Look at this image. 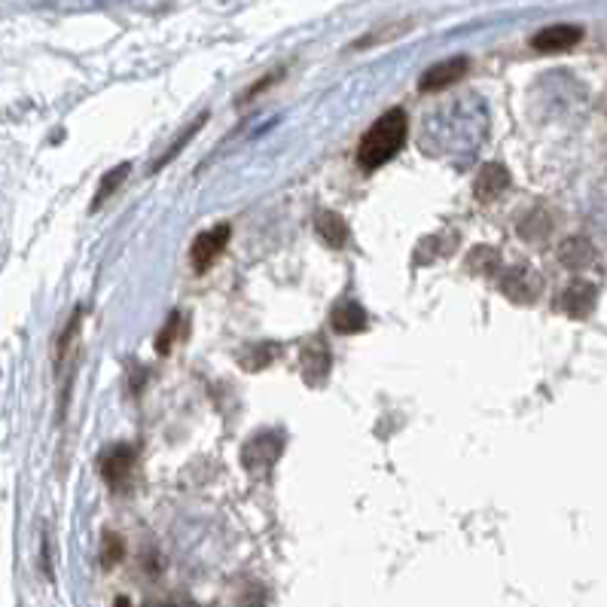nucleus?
<instances>
[{
  "mask_svg": "<svg viewBox=\"0 0 607 607\" xmlns=\"http://www.w3.org/2000/svg\"><path fill=\"white\" fill-rule=\"evenodd\" d=\"M406 132H409V123H406V113H403L401 108L382 113V116L367 128V135L360 138L358 166L363 168V171H375V168L387 166V162L403 150Z\"/></svg>",
  "mask_w": 607,
  "mask_h": 607,
  "instance_id": "f257e3e1",
  "label": "nucleus"
},
{
  "mask_svg": "<svg viewBox=\"0 0 607 607\" xmlns=\"http://www.w3.org/2000/svg\"><path fill=\"white\" fill-rule=\"evenodd\" d=\"M229 238H233L229 223H221V226H214V229L199 235L193 241V248H190V260H193L195 272H207L214 262L221 260L223 250L229 245Z\"/></svg>",
  "mask_w": 607,
  "mask_h": 607,
  "instance_id": "f03ea898",
  "label": "nucleus"
},
{
  "mask_svg": "<svg viewBox=\"0 0 607 607\" xmlns=\"http://www.w3.org/2000/svg\"><path fill=\"white\" fill-rule=\"evenodd\" d=\"M135 449L132 446H111L104 456H101V476H104V483L111 485L113 492H123L128 480H132V470H135Z\"/></svg>",
  "mask_w": 607,
  "mask_h": 607,
  "instance_id": "7ed1b4c3",
  "label": "nucleus"
},
{
  "mask_svg": "<svg viewBox=\"0 0 607 607\" xmlns=\"http://www.w3.org/2000/svg\"><path fill=\"white\" fill-rule=\"evenodd\" d=\"M468 70H470V58L464 56L440 61V65H434L430 70H425V77L418 80V89H421V92H442V89L456 86Z\"/></svg>",
  "mask_w": 607,
  "mask_h": 607,
  "instance_id": "20e7f679",
  "label": "nucleus"
},
{
  "mask_svg": "<svg viewBox=\"0 0 607 607\" xmlns=\"http://www.w3.org/2000/svg\"><path fill=\"white\" fill-rule=\"evenodd\" d=\"M580 41H583V31H580L577 25H550V29L538 31V34L531 37V46H535L538 53L555 56V53L574 49Z\"/></svg>",
  "mask_w": 607,
  "mask_h": 607,
  "instance_id": "39448f33",
  "label": "nucleus"
},
{
  "mask_svg": "<svg viewBox=\"0 0 607 607\" xmlns=\"http://www.w3.org/2000/svg\"><path fill=\"white\" fill-rule=\"evenodd\" d=\"M555 308L567 315V318H589L595 308V288L586 281H574L571 288L562 290V296L555 300Z\"/></svg>",
  "mask_w": 607,
  "mask_h": 607,
  "instance_id": "423d86ee",
  "label": "nucleus"
},
{
  "mask_svg": "<svg viewBox=\"0 0 607 607\" xmlns=\"http://www.w3.org/2000/svg\"><path fill=\"white\" fill-rule=\"evenodd\" d=\"M281 449H284V442L278 434H257L254 440H248L245 446V468L248 470H266L272 468L281 456Z\"/></svg>",
  "mask_w": 607,
  "mask_h": 607,
  "instance_id": "0eeeda50",
  "label": "nucleus"
},
{
  "mask_svg": "<svg viewBox=\"0 0 607 607\" xmlns=\"http://www.w3.org/2000/svg\"><path fill=\"white\" fill-rule=\"evenodd\" d=\"M507 187H510V171L504 166H497V162H488V166L480 168V175L473 180V193H476L480 202H495V199L507 193Z\"/></svg>",
  "mask_w": 607,
  "mask_h": 607,
  "instance_id": "6e6552de",
  "label": "nucleus"
},
{
  "mask_svg": "<svg viewBox=\"0 0 607 607\" xmlns=\"http://www.w3.org/2000/svg\"><path fill=\"white\" fill-rule=\"evenodd\" d=\"M303 379L308 385L315 387L321 382H327V373H330V351L324 342L312 339L308 346H303Z\"/></svg>",
  "mask_w": 607,
  "mask_h": 607,
  "instance_id": "1a4fd4ad",
  "label": "nucleus"
},
{
  "mask_svg": "<svg viewBox=\"0 0 607 607\" xmlns=\"http://www.w3.org/2000/svg\"><path fill=\"white\" fill-rule=\"evenodd\" d=\"M501 288L513 303H535V296L540 293V278L531 269H510Z\"/></svg>",
  "mask_w": 607,
  "mask_h": 607,
  "instance_id": "9d476101",
  "label": "nucleus"
},
{
  "mask_svg": "<svg viewBox=\"0 0 607 607\" xmlns=\"http://www.w3.org/2000/svg\"><path fill=\"white\" fill-rule=\"evenodd\" d=\"M330 324L333 330L342 333V336H351V333H360L367 330V324H370V315L360 308L355 300H342V303L333 305L330 312Z\"/></svg>",
  "mask_w": 607,
  "mask_h": 607,
  "instance_id": "9b49d317",
  "label": "nucleus"
},
{
  "mask_svg": "<svg viewBox=\"0 0 607 607\" xmlns=\"http://www.w3.org/2000/svg\"><path fill=\"white\" fill-rule=\"evenodd\" d=\"M315 229H318L321 241L327 245V248H346L348 241V223L342 214H336V211H324L318 214V221H315Z\"/></svg>",
  "mask_w": 607,
  "mask_h": 607,
  "instance_id": "f8f14e48",
  "label": "nucleus"
},
{
  "mask_svg": "<svg viewBox=\"0 0 607 607\" xmlns=\"http://www.w3.org/2000/svg\"><path fill=\"white\" fill-rule=\"evenodd\" d=\"M559 260L565 262L567 269H586L589 262L595 260V250L589 241H583V238H571V241H565L562 245V250H559Z\"/></svg>",
  "mask_w": 607,
  "mask_h": 607,
  "instance_id": "ddd939ff",
  "label": "nucleus"
},
{
  "mask_svg": "<svg viewBox=\"0 0 607 607\" xmlns=\"http://www.w3.org/2000/svg\"><path fill=\"white\" fill-rule=\"evenodd\" d=\"M125 175H132V166H128V162H123V166H116L111 171V175H108V178L101 180V187H98V193H95V202H92V211H98V207L104 205V202H108V199H111V195L116 193V187L123 183Z\"/></svg>",
  "mask_w": 607,
  "mask_h": 607,
  "instance_id": "4468645a",
  "label": "nucleus"
},
{
  "mask_svg": "<svg viewBox=\"0 0 607 607\" xmlns=\"http://www.w3.org/2000/svg\"><path fill=\"white\" fill-rule=\"evenodd\" d=\"M178 327H183V318H180V315H171L166 324V330L159 333V339H156L159 355H168V351H171V346L178 342Z\"/></svg>",
  "mask_w": 607,
  "mask_h": 607,
  "instance_id": "2eb2a0df",
  "label": "nucleus"
},
{
  "mask_svg": "<svg viewBox=\"0 0 607 607\" xmlns=\"http://www.w3.org/2000/svg\"><path fill=\"white\" fill-rule=\"evenodd\" d=\"M120 559H123V540L116 538V535H104V547H101V562H104V567H113Z\"/></svg>",
  "mask_w": 607,
  "mask_h": 607,
  "instance_id": "dca6fc26",
  "label": "nucleus"
},
{
  "mask_svg": "<svg viewBox=\"0 0 607 607\" xmlns=\"http://www.w3.org/2000/svg\"><path fill=\"white\" fill-rule=\"evenodd\" d=\"M205 120H207V116H205V113H202V116H199V120H195V123H193V125H190V128H187V132H183V138H180V140H178V144H171V147H168V153H166V156H162V159H159V168L166 166V162H168V159H171V156H178V153H180V150H183V144H187V140L193 138V135H195V128H199V125L205 123Z\"/></svg>",
  "mask_w": 607,
  "mask_h": 607,
  "instance_id": "f3484780",
  "label": "nucleus"
},
{
  "mask_svg": "<svg viewBox=\"0 0 607 607\" xmlns=\"http://www.w3.org/2000/svg\"><path fill=\"white\" fill-rule=\"evenodd\" d=\"M113 607H132V602H128V598H125V595H120V598H116V602H113Z\"/></svg>",
  "mask_w": 607,
  "mask_h": 607,
  "instance_id": "a211bd4d",
  "label": "nucleus"
},
{
  "mask_svg": "<svg viewBox=\"0 0 607 607\" xmlns=\"http://www.w3.org/2000/svg\"><path fill=\"white\" fill-rule=\"evenodd\" d=\"M166 607H178V605H166Z\"/></svg>",
  "mask_w": 607,
  "mask_h": 607,
  "instance_id": "6ab92c4d",
  "label": "nucleus"
}]
</instances>
